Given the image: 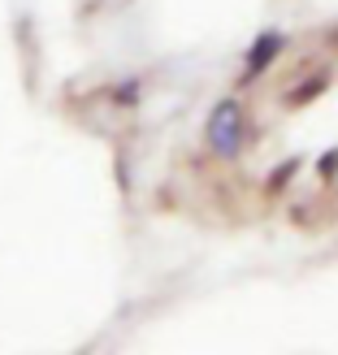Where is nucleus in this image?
Masks as SVG:
<instances>
[{"instance_id":"nucleus-1","label":"nucleus","mask_w":338,"mask_h":355,"mask_svg":"<svg viewBox=\"0 0 338 355\" xmlns=\"http://www.w3.org/2000/svg\"><path fill=\"white\" fill-rule=\"evenodd\" d=\"M156 195L217 230L338 225V17L260 35L169 144Z\"/></svg>"}]
</instances>
